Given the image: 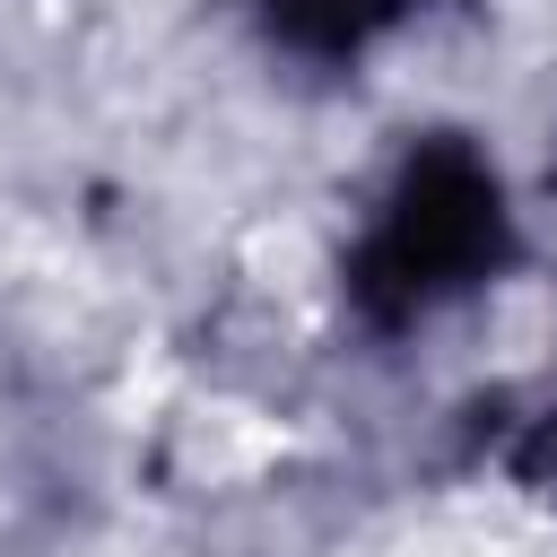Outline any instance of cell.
<instances>
[{"mask_svg": "<svg viewBox=\"0 0 557 557\" xmlns=\"http://www.w3.org/2000/svg\"><path fill=\"white\" fill-rule=\"evenodd\" d=\"M513 252V218H505V183L470 139H426L400 157L374 226L348 252V305L374 331H409L435 305L487 287Z\"/></svg>", "mask_w": 557, "mask_h": 557, "instance_id": "obj_1", "label": "cell"}, {"mask_svg": "<svg viewBox=\"0 0 557 557\" xmlns=\"http://www.w3.org/2000/svg\"><path fill=\"white\" fill-rule=\"evenodd\" d=\"M400 9L409 0H261V26L296 61H357L383 26H400Z\"/></svg>", "mask_w": 557, "mask_h": 557, "instance_id": "obj_2", "label": "cell"}]
</instances>
